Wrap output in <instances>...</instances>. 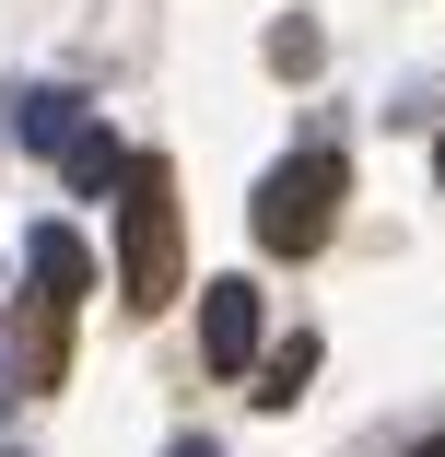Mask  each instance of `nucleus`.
<instances>
[{"label": "nucleus", "instance_id": "nucleus-8", "mask_svg": "<svg viewBox=\"0 0 445 457\" xmlns=\"http://www.w3.org/2000/svg\"><path fill=\"white\" fill-rule=\"evenodd\" d=\"M317 47H328V36H317L305 12H293V24H270V71H317Z\"/></svg>", "mask_w": 445, "mask_h": 457}, {"label": "nucleus", "instance_id": "nucleus-2", "mask_svg": "<svg viewBox=\"0 0 445 457\" xmlns=\"http://www.w3.org/2000/svg\"><path fill=\"white\" fill-rule=\"evenodd\" d=\"M340 153H282L270 176H258V200H246V223H258V246L270 258H305V246H328V223H340Z\"/></svg>", "mask_w": 445, "mask_h": 457}, {"label": "nucleus", "instance_id": "nucleus-6", "mask_svg": "<svg viewBox=\"0 0 445 457\" xmlns=\"http://www.w3.org/2000/svg\"><path fill=\"white\" fill-rule=\"evenodd\" d=\"M59 176H70V188H82V200H106V188H118V176H129V153H118L106 129H70V141H59Z\"/></svg>", "mask_w": 445, "mask_h": 457}, {"label": "nucleus", "instance_id": "nucleus-3", "mask_svg": "<svg viewBox=\"0 0 445 457\" xmlns=\"http://www.w3.org/2000/svg\"><path fill=\"white\" fill-rule=\"evenodd\" d=\"M258 352H270V340H258V282H211L200 294V363H211V376H246Z\"/></svg>", "mask_w": 445, "mask_h": 457}, {"label": "nucleus", "instance_id": "nucleus-1", "mask_svg": "<svg viewBox=\"0 0 445 457\" xmlns=\"http://www.w3.org/2000/svg\"><path fill=\"white\" fill-rule=\"evenodd\" d=\"M176 282H188V270H176V200H164V164L129 153V176H118V305L152 317Z\"/></svg>", "mask_w": 445, "mask_h": 457}, {"label": "nucleus", "instance_id": "nucleus-10", "mask_svg": "<svg viewBox=\"0 0 445 457\" xmlns=\"http://www.w3.org/2000/svg\"><path fill=\"white\" fill-rule=\"evenodd\" d=\"M433 176H445V141H433Z\"/></svg>", "mask_w": 445, "mask_h": 457}, {"label": "nucleus", "instance_id": "nucleus-11", "mask_svg": "<svg viewBox=\"0 0 445 457\" xmlns=\"http://www.w3.org/2000/svg\"><path fill=\"white\" fill-rule=\"evenodd\" d=\"M422 457H445V434H433V445H422Z\"/></svg>", "mask_w": 445, "mask_h": 457}, {"label": "nucleus", "instance_id": "nucleus-9", "mask_svg": "<svg viewBox=\"0 0 445 457\" xmlns=\"http://www.w3.org/2000/svg\"><path fill=\"white\" fill-rule=\"evenodd\" d=\"M164 457H223V445H211V434H176V445H164Z\"/></svg>", "mask_w": 445, "mask_h": 457}, {"label": "nucleus", "instance_id": "nucleus-5", "mask_svg": "<svg viewBox=\"0 0 445 457\" xmlns=\"http://www.w3.org/2000/svg\"><path fill=\"white\" fill-rule=\"evenodd\" d=\"M305 387H317V340H305V328H293L282 352H258V363H246V399H258V411H293Z\"/></svg>", "mask_w": 445, "mask_h": 457}, {"label": "nucleus", "instance_id": "nucleus-7", "mask_svg": "<svg viewBox=\"0 0 445 457\" xmlns=\"http://www.w3.org/2000/svg\"><path fill=\"white\" fill-rule=\"evenodd\" d=\"M70 129H82V95H59V82H47V95H24V106H12V141H24V153H59Z\"/></svg>", "mask_w": 445, "mask_h": 457}, {"label": "nucleus", "instance_id": "nucleus-4", "mask_svg": "<svg viewBox=\"0 0 445 457\" xmlns=\"http://www.w3.org/2000/svg\"><path fill=\"white\" fill-rule=\"evenodd\" d=\"M24 270H36L24 294H47V305H82V294H95V246H82L70 223H36L24 235Z\"/></svg>", "mask_w": 445, "mask_h": 457}]
</instances>
